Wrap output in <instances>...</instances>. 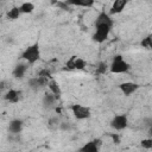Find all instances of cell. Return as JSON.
I'll return each mask as SVG.
<instances>
[{
    "instance_id": "26",
    "label": "cell",
    "mask_w": 152,
    "mask_h": 152,
    "mask_svg": "<svg viewBox=\"0 0 152 152\" xmlns=\"http://www.w3.org/2000/svg\"><path fill=\"white\" fill-rule=\"evenodd\" d=\"M108 135L113 139V141H114L116 145H119V144H120V135H119V134H116V133H114V134H113V133H109Z\"/></svg>"
},
{
    "instance_id": "17",
    "label": "cell",
    "mask_w": 152,
    "mask_h": 152,
    "mask_svg": "<svg viewBox=\"0 0 152 152\" xmlns=\"http://www.w3.org/2000/svg\"><path fill=\"white\" fill-rule=\"evenodd\" d=\"M69 6H81V7H93L94 0H65Z\"/></svg>"
},
{
    "instance_id": "25",
    "label": "cell",
    "mask_w": 152,
    "mask_h": 152,
    "mask_svg": "<svg viewBox=\"0 0 152 152\" xmlns=\"http://www.w3.org/2000/svg\"><path fill=\"white\" fill-rule=\"evenodd\" d=\"M58 128H59L61 131H70V129H71V125H70V122H62V121H61Z\"/></svg>"
},
{
    "instance_id": "23",
    "label": "cell",
    "mask_w": 152,
    "mask_h": 152,
    "mask_svg": "<svg viewBox=\"0 0 152 152\" xmlns=\"http://www.w3.org/2000/svg\"><path fill=\"white\" fill-rule=\"evenodd\" d=\"M51 4H52L53 6H56V7H58L59 10H63V11H69V10H71L70 6H69L65 1L58 0V1H51Z\"/></svg>"
},
{
    "instance_id": "7",
    "label": "cell",
    "mask_w": 152,
    "mask_h": 152,
    "mask_svg": "<svg viewBox=\"0 0 152 152\" xmlns=\"http://www.w3.org/2000/svg\"><path fill=\"white\" fill-rule=\"evenodd\" d=\"M49 78L46 77H42V76H37V77H31L27 81V84L30 87V89H32L33 91H38L44 87H48L49 83Z\"/></svg>"
},
{
    "instance_id": "15",
    "label": "cell",
    "mask_w": 152,
    "mask_h": 152,
    "mask_svg": "<svg viewBox=\"0 0 152 152\" xmlns=\"http://www.w3.org/2000/svg\"><path fill=\"white\" fill-rule=\"evenodd\" d=\"M48 88L50 89V93H51V94H53V95L56 96V99H57V100H59V99H61L62 90H61V87H59V84H58V82H57L56 80L51 78V80L49 81V83H48Z\"/></svg>"
},
{
    "instance_id": "9",
    "label": "cell",
    "mask_w": 152,
    "mask_h": 152,
    "mask_svg": "<svg viewBox=\"0 0 152 152\" xmlns=\"http://www.w3.org/2000/svg\"><path fill=\"white\" fill-rule=\"evenodd\" d=\"M139 87L140 86L138 83H135V82H124V83L119 84V88H120V90L122 91V94L125 96L132 95L133 93H135L139 89Z\"/></svg>"
},
{
    "instance_id": "8",
    "label": "cell",
    "mask_w": 152,
    "mask_h": 152,
    "mask_svg": "<svg viewBox=\"0 0 152 152\" xmlns=\"http://www.w3.org/2000/svg\"><path fill=\"white\" fill-rule=\"evenodd\" d=\"M101 145H102V139L95 138V139H91L88 142H86L83 146H81L78 152H99Z\"/></svg>"
},
{
    "instance_id": "21",
    "label": "cell",
    "mask_w": 152,
    "mask_h": 152,
    "mask_svg": "<svg viewBox=\"0 0 152 152\" xmlns=\"http://www.w3.org/2000/svg\"><path fill=\"white\" fill-rule=\"evenodd\" d=\"M59 124H61L59 119H58L57 116H53V118H50V119H49V121H48V127H49L50 129H57V128L59 127Z\"/></svg>"
},
{
    "instance_id": "18",
    "label": "cell",
    "mask_w": 152,
    "mask_h": 152,
    "mask_svg": "<svg viewBox=\"0 0 152 152\" xmlns=\"http://www.w3.org/2000/svg\"><path fill=\"white\" fill-rule=\"evenodd\" d=\"M20 10H19V7L18 6H13L11 10H8L7 11V14H6V17H7V19H10V20H17L19 17H20Z\"/></svg>"
},
{
    "instance_id": "4",
    "label": "cell",
    "mask_w": 152,
    "mask_h": 152,
    "mask_svg": "<svg viewBox=\"0 0 152 152\" xmlns=\"http://www.w3.org/2000/svg\"><path fill=\"white\" fill-rule=\"evenodd\" d=\"M112 27L108 25H95V32L93 34V40L96 43H103L108 39Z\"/></svg>"
},
{
    "instance_id": "27",
    "label": "cell",
    "mask_w": 152,
    "mask_h": 152,
    "mask_svg": "<svg viewBox=\"0 0 152 152\" xmlns=\"http://www.w3.org/2000/svg\"><path fill=\"white\" fill-rule=\"evenodd\" d=\"M5 89H7V82L6 81H1L0 82V93H2ZM8 90V89H7Z\"/></svg>"
},
{
    "instance_id": "22",
    "label": "cell",
    "mask_w": 152,
    "mask_h": 152,
    "mask_svg": "<svg viewBox=\"0 0 152 152\" xmlns=\"http://www.w3.org/2000/svg\"><path fill=\"white\" fill-rule=\"evenodd\" d=\"M152 36L151 34H147L145 38H142V40L140 42V45L142 46V48H145V49H147V50H150V49H152Z\"/></svg>"
},
{
    "instance_id": "24",
    "label": "cell",
    "mask_w": 152,
    "mask_h": 152,
    "mask_svg": "<svg viewBox=\"0 0 152 152\" xmlns=\"http://www.w3.org/2000/svg\"><path fill=\"white\" fill-rule=\"evenodd\" d=\"M140 145L142 148L145 150H151L152 148V139L151 138H146V139H142L140 141Z\"/></svg>"
},
{
    "instance_id": "12",
    "label": "cell",
    "mask_w": 152,
    "mask_h": 152,
    "mask_svg": "<svg viewBox=\"0 0 152 152\" xmlns=\"http://www.w3.org/2000/svg\"><path fill=\"white\" fill-rule=\"evenodd\" d=\"M95 25H108V26H113L114 25V20L110 18V15L107 13V12H104V11H102V12H100V14L97 15V18H96V20H95Z\"/></svg>"
},
{
    "instance_id": "2",
    "label": "cell",
    "mask_w": 152,
    "mask_h": 152,
    "mask_svg": "<svg viewBox=\"0 0 152 152\" xmlns=\"http://www.w3.org/2000/svg\"><path fill=\"white\" fill-rule=\"evenodd\" d=\"M129 63H127L121 55H115L109 65V71L113 74H126L129 71Z\"/></svg>"
},
{
    "instance_id": "1",
    "label": "cell",
    "mask_w": 152,
    "mask_h": 152,
    "mask_svg": "<svg viewBox=\"0 0 152 152\" xmlns=\"http://www.w3.org/2000/svg\"><path fill=\"white\" fill-rule=\"evenodd\" d=\"M21 59H24L27 64H34L40 59V49L38 43H33L32 45H28L23 52H21Z\"/></svg>"
},
{
    "instance_id": "10",
    "label": "cell",
    "mask_w": 152,
    "mask_h": 152,
    "mask_svg": "<svg viewBox=\"0 0 152 152\" xmlns=\"http://www.w3.org/2000/svg\"><path fill=\"white\" fill-rule=\"evenodd\" d=\"M57 99H56V96L53 95V94H51V93H46V94H44V96H43V100H42V103H43V107L45 108V109H48V110H50V109H55L56 107H57Z\"/></svg>"
},
{
    "instance_id": "13",
    "label": "cell",
    "mask_w": 152,
    "mask_h": 152,
    "mask_svg": "<svg viewBox=\"0 0 152 152\" xmlns=\"http://www.w3.org/2000/svg\"><path fill=\"white\" fill-rule=\"evenodd\" d=\"M20 95H21V91L20 90H17V89H8L5 95H4V99L10 102V103H17L19 102L20 100Z\"/></svg>"
},
{
    "instance_id": "19",
    "label": "cell",
    "mask_w": 152,
    "mask_h": 152,
    "mask_svg": "<svg viewBox=\"0 0 152 152\" xmlns=\"http://www.w3.org/2000/svg\"><path fill=\"white\" fill-rule=\"evenodd\" d=\"M19 10H20V13H24V14H30L33 12L34 10V5L32 2H23L20 6H19Z\"/></svg>"
},
{
    "instance_id": "11",
    "label": "cell",
    "mask_w": 152,
    "mask_h": 152,
    "mask_svg": "<svg viewBox=\"0 0 152 152\" xmlns=\"http://www.w3.org/2000/svg\"><path fill=\"white\" fill-rule=\"evenodd\" d=\"M127 0H115L113 4H112V6H110V10H109V15H113V14H119V13H121L124 10H125V7L127 6Z\"/></svg>"
},
{
    "instance_id": "20",
    "label": "cell",
    "mask_w": 152,
    "mask_h": 152,
    "mask_svg": "<svg viewBox=\"0 0 152 152\" xmlns=\"http://www.w3.org/2000/svg\"><path fill=\"white\" fill-rule=\"evenodd\" d=\"M108 70H109V65L106 62H100L96 66V74L99 75H104Z\"/></svg>"
},
{
    "instance_id": "3",
    "label": "cell",
    "mask_w": 152,
    "mask_h": 152,
    "mask_svg": "<svg viewBox=\"0 0 152 152\" xmlns=\"http://www.w3.org/2000/svg\"><path fill=\"white\" fill-rule=\"evenodd\" d=\"M70 109H71L72 115L75 116L76 120H86V119H89L90 115H91L90 108L89 107H86L83 104H80V103L71 104L70 106Z\"/></svg>"
},
{
    "instance_id": "5",
    "label": "cell",
    "mask_w": 152,
    "mask_h": 152,
    "mask_svg": "<svg viewBox=\"0 0 152 152\" xmlns=\"http://www.w3.org/2000/svg\"><path fill=\"white\" fill-rule=\"evenodd\" d=\"M110 127L115 131H124L128 126V118L125 114H118L114 115V118L109 122Z\"/></svg>"
},
{
    "instance_id": "6",
    "label": "cell",
    "mask_w": 152,
    "mask_h": 152,
    "mask_svg": "<svg viewBox=\"0 0 152 152\" xmlns=\"http://www.w3.org/2000/svg\"><path fill=\"white\" fill-rule=\"evenodd\" d=\"M86 65H87V62L83 58L75 56V55L71 56L65 63V66L68 70H83Z\"/></svg>"
},
{
    "instance_id": "14",
    "label": "cell",
    "mask_w": 152,
    "mask_h": 152,
    "mask_svg": "<svg viewBox=\"0 0 152 152\" xmlns=\"http://www.w3.org/2000/svg\"><path fill=\"white\" fill-rule=\"evenodd\" d=\"M24 127V121L20 119H13L8 124V132L12 134H19L23 131Z\"/></svg>"
},
{
    "instance_id": "16",
    "label": "cell",
    "mask_w": 152,
    "mask_h": 152,
    "mask_svg": "<svg viewBox=\"0 0 152 152\" xmlns=\"http://www.w3.org/2000/svg\"><path fill=\"white\" fill-rule=\"evenodd\" d=\"M27 64H23V63H19L17 64L14 68H13V71H12V75L14 78H23L27 71Z\"/></svg>"
}]
</instances>
